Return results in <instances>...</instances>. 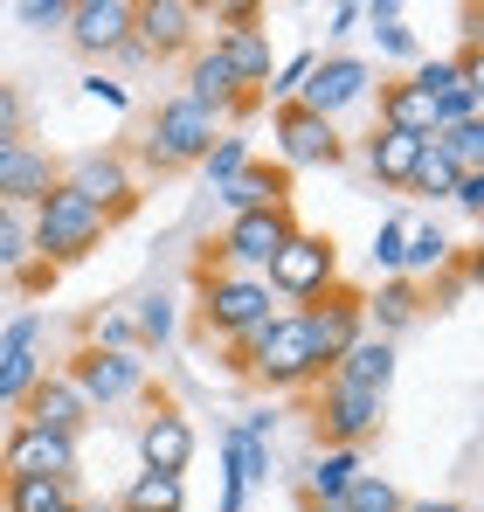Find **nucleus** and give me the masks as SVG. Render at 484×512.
<instances>
[{
  "instance_id": "nucleus-33",
  "label": "nucleus",
  "mask_w": 484,
  "mask_h": 512,
  "mask_svg": "<svg viewBox=\"0 0 484 512\" xmlns=\"http://www.w3.org/2000/svg\"><path fill=\"white\" fill-rule=\"evenodd\" d=\"M436 146H443V160L457 167V180H464V173H484V118H471V125H443Z\"/></svg>"
},
{
  "instance_id": "nucleus-48",
  "label": "nucleus",
  "mask_w": 484,
  "mask_h": 512,
  "mask_svg": "<svg viewBox=\"0 0 484 512\" xmlns=\"http://www.w3.org/2000/svg\"><path fill=\"white\" fill-rule=\"evenodd\" d=\"M402 512H471V506H457V499H415V506H402Z\"/></svg>"
},
{
  "instance_id": "nucleus-14",
  "label": "nucleus",
  "mask_w": 484,
  "mask_h": 512,
  "mask_svg": "<svg viewBox=\"0 0 484 512\" xmlns=\"http://www.w3.org/2000/svg\"><path fill=\"white\" fill-rule=\"evenodd\" d=\"M194 0H132V42L146 56H194Z\"/></svg>"
},
{
  "instance_id": "nucleus-37",
  "label": "nucleus",
  "mask_w": 484,
  "mask_h": 512,
  "mask_svg": "<svg viewBox=\"0 0 484 512\" xmlns=\"http://www.w3.org/2000/svg\"><path fill=\"white\" fill-rule=\"evenodd\" d=\"M90 346H104V353H146L132 312H97V319H90Z\"/></svg>"
},
{
  "instance_id": "nucleus-6",
  "label": "nucleus",
  "mask_w": 484,
  "mask_h": 512,
  "mask_svg": "<svg viewBox=\"0 0 484 512\" xmlns=\"http://www.w3.org/2000/svg\"><path fill=\"white\" fill-rule=\"evenodd\" d=\"M291 236H298V215H291V208L229 215V229H222V243H215V270H249V277H263L270 256L284 250Z\"/></svg>"
},
{
  "instance_id": "nucleus-36",
  "label": "nucleus",
  "mask_w": 484,
  "mask_h": 512,
  "mask_svg": "<svg viewBox=\"0 0 484 512\" xmlns=\"http://www.w3.org/2000/svg\"><path fill=\"white\" fill-rule=\"evenodd\" d=\"M35 263V250H28V215H0V277H21Z\"/></svg>"
},
{
  "instance_id": "nucleus-3",
  "label": "nucleus",
  "mask_w": 484,
  "mask_h": 512,
  "mask_svg": "<svg viewBox=\"0 0 484 512\" xmlns=\"http://www.w3.org/2000/svg\"><path fill=\"white\" fill-rule=\"evenodd\" d=\"M194 312H201V326L215 333V340L229 346L242 340L249 326H263L270 312H277V298H270V284L263 277H249V270H201L194 277Z\"/></svg>"
},
{
  "instance_id": "nucleus-22",
  "label": "nucleus",
  "mask_w": 484,
  "mask_h": 512,
  "mask_svg": "<svg viewBox=\"0 0 484 512\" xmlns=\"http://www.w3.org/2000/svg\"><path fill=\"white\" fill-rule=\"evenodd\" d=\"M215 201L229 208V215H256V208H291V180H284V167H249L229 180V187H215Z\"/></svg>"
},
{
  "instance_id": "nucleus-28",
  "label": "nucleus",
  "mask_w": 484,
  "mask_h": 512,
  "mask_svg": "<svg viewBox=\"0 0 484 512\" xmlns=\"http://www.w3.org/2000/svg\"><path fill=\"white\" fill-rule=\"evenodd\" d=\"M450 263V236L436 229V222H408L402 236V277L415 284V277H429V270H443Z\"/></svg>"
},
{
  "instance_id": "nucleus-45",
  "label": "nucleus",
  "mask_w": 484,
  "mask_h": 512,
  "mask_svg": "<svg viewBox=\"0 0 484 512\" xmlns=\"http://www.w3.org/2000/svg\"><path fill=\"white\" fill-rule=\"evenodd\" d=\"M450 201H457L464 215H484V173H464V180L450 187Z\"/></svg>"
},
{
  "instance_id": "nucleus-47",
  "label": "nucleus",
  "mask_w": 484,
  "mask_h": 512,
  "mask_svg": "<svg viewBox=\"0 0 484 512\" xmlns=\"http://www.w3.org/2000/svg\"><path fill=\"white\" fill-rule=\"evenodd\" d=\"M242 436H256V443H270V436H277V416H270V409H263V416H249V423H242Z\"/></svg>"
},
{
  "instance_id": "nucleus-24",
  "label": "nucleus",
  "mask_w": 484,
  "mask_h": 512,
  "mask_svg": "<svg viewBox=\"0 0 484 512\" xmlns=\"http://www.w3.org/2000/svg\"><path fill=\"white\" fill-rule=\"evenodd\" d=\"M215 49H222V63L242 77V90L270 84V28H229V35H215Z\"/></svg>"
},
{
  "instance_id": "nucleus-12",
  "label": "nucleus",
  "mask_w": 484,
  "mask_h": 512,
  "mask_svg": "<svg viewBox=\"0 0 484 512\" xmlns=\"http://www.w3.org/2000/svg\"><path fill=\"white\" fill-rule=\"evenodd\" d=\"M367 90H374V70H367L360 56H319L312 77H305V90H298V104H305L312 118L332 125V118H339L346 104H360Z\"/></svg>"
},
{
  "instance_id": "nucleus-27",
  "label": "nucleus",
  "mask_w": 484,
  "mask_h": 512,
  "mask_svg": "<svg viewBox=\"0 0 484 512\" xmlns=\"http://www.w3.org/2000/svg\"><path fill=\"white\" fill-rule=\"evenodd\" d=\"M118 512H187V478H160V471H139L125 485Z\"/></svg>"
},
{
  "instance_id": "nucleus-31",
  "label": "nucleus",
  "mask_w": 484,
  "mask_h": 512,
  "mask_svg": "<svg viewBox=\"0 0 484 512\" xmlns=\"http://www.w3.org/2000/svg\"><path fill=\"white\" fill-rule=\"evenodd\" d=\"M408 499L381 478V471H360L353 485H346V499H332V506H312V512H402Z\"/></svg>"
},
{
  "instance_id": "nucleus-30",
  "label": "nucleus",
  "mask_w": 484,
  "mask_h": 512,
  "mask_svg": "<svg viewBox=\"0 0 484 512\" xmlns=\"http://www.w3.org/2000/svg\"><path fill=\"white\" fill-rule=\"evenodd\" d=\"M49 374V360H42V346H14V353H0V402L7 409H21L28 402V388Z\"/></svg>"
},
{
  "instance_id": "nucleus-9",
  "label": "nucleus",
  "mask_w": 484,
  "mask_h": 512,
  "mask_svg": "<svg viewBox=\"0 0 484 512\" xmlns=\"http://www.w3.org/2000/svg\"><path fill=\"white\" fill-rule=\"evenodd\" d=\"M388 416V395H367V388H346V381H325L319 388V429L325 443H339V450H360L374 429Z\"/></svg>"
},
{
  "instance_id": "nucleus-13",
  "label": "nucleus",
  "mask_w": 484,
  "mask_h": 512,
  "mask_svg": "<svg viewBox=\"0 0 484 512\" xmlns=\"http://www.w3.org/2000/svg\"><path fill=\"white\" fill-rule=\"evenodd\" d=\"M270 132L284 146V167H339V153H346V139L325 118H312L305 104H277L270 111Z\"/></svg>"
},
{
  "instance_id": "nucleus-32",
  "label": "nucleus",
  "mask_w": 484,
  "mask_h": 512,
  "mask_svg": "<svg viewBox=\"0 0 484 512\" xmlns=\"http://www.w3.org/2000/svg\"><path fill=\"white\" fill-rule=\"evenodd\" d=\"M360 21H367V35L381 42V56H395V63H415V35L402 28V7H395V0H374V7H360Z\"/></svg>"
},
{
  "instance_id": "nucleus-16",
  "label": "nucleus",
  "mask_w": 484,
  "mask_h": 512,
  "mask_svg": "<svg viewBox=\"0 0 484 512\" xmlns=\"http://www.w3.org/2000/svg\"><path fill=\"white\" fill-rule=\"evenodd\" d=\"M194 423L180 416V409H153L146 423H139V457H146V471H160V478H187V464H194Z\"/></svg>"
},
{
  "instance_id": "nucleus-34",
  "label": "nucleus",
  "mask_w": 484,
  "mask_h": 512,
  "mask_svg": "<svg viewBox=\"0 0 484 512\" xmlns=\"http://www.w3.org/2000/svg\"><path fill=\"white\" fill-rule=\"evenodd\" d=\"M242 167H249V139H242V132H222V139L201 153V167H194V173H201V180H208V194H215V187H229Z\"/></svg>"
},
{
  "instance_id": "nucleus-39",
  "label": "nucleus",
  "mask_w": 484,
  "mask_h": 512,
  "mask_svg": "<svg viewBox=\"0 0 484 512\" xmlns=\"http://www.w3.org/2000/svg\"><path fill=\"white\" fill-rule=\"evenodd\" d=\"M402 236H408V222H402V215H388L381 236H374V270H381V277H402Z\"/></svg>"
},
{
  "instance_id": "nucleus-10",
  "label": "nucleus",
  "mask_w": 484,
  "mask_h": 512,
  "mask_svg": "<svg viewBox=\"0 0 484 512\" xmlns=\"http://www.w3.org/2000/svg\"><path fill=\"white\" fill-rule=\"evenodd\" d=\"M0 478H63V485H70V478H77V443L14 423V436L0 443Z\"/></svg>"
},
{
  "instance_id": "nucleus-44",
  "label": "nucleus",
  "mask_w": 484,
  "mask_h": 512,
  "mask_svg": "<svg viewBox=\"0 0 484 512\" xmlns=\"http://www.w3.org/2000/svg\"><path fill=\"white\" fill-rule=\"evenodd\" d=\"M215 21H222V35H229V28H256V21H263V7H256V0H222V7H215Z\"/></svg>"
},
{
  "instance_id": "nucleus-15",
  "label": "nucleus",
  "mask_w": 484,
  "mask_h": 512,
  "mask_svg": "<svg viewBox=\"0 0 484 512\" xmlns=\"http://www.w3.org/2000/svg\"><path fill=\"white\" fill-rule=\"evenodd\" d=\"M180 97H194L201 111H215V118L229 125L236 111H249V97H256V90H242V77L222 63V49L208 42V49H194V56H187V90H180Z\"/></svg>"
},
{
  "instance_id": "nucleus-40",
  "label": "nucleus",
  "mask_w": 484,
  "mask_h": 512,
  "mask_svg": "<svg viewBox=\"0 0 484 512\" xmlns=\"http://www.w3.org/2000/svg\"><path fill=\"white\" fill-rule=\"evenodd\" d=\"M83 97H90V104H104V111H125V104H132V90L118 84V77H104V70H90V77H83Z\"/></svg>"
},
{
  "instance_id": "nucleus-8",
  "label": "nucleus",
  "mask_w": 484,
  "mask_h": 512,
  "mask_svg": "<svg viewBox=\"0 0 484 512\" xmlns=\"http://www.w3.org/2000/svg\"><path fill=\"white\" fill-rule=\"evenodd\" d=\"M298 319H305V346H312L319 374H325V367H332V360H339L353 340H360V333H367V312H360V291H353V284H332V291H325V298H312Z\"/></svg>"
},
{
  "instance_id": "nucleus-17",
  "label": "nucleus",
  "mask_w": 484,
  "mask_h": 512,
  "mask_svg": "<svg viewBox=\"0 0 484 512\" xmlns=\"http://www.w3.org/2000/svg\"><path fill=\"white\" fill-rule=\"evenodd\" d=\"M63 35L77 42L83 56H118L132 42V0H77Z\"/></svg>"
},
{
  "instance_id": "nucleus-4",
  "label": "nucleus",
  "mask_w": 484,
  "mask_h": 512,
  "mask_svg": "<svg viewBox=\"0 0 484 512\" xmlns=\"http://www.w3.org/2000/svg\"><path fill=\"white\" fill-rule=\"evenodd\" d=\"M215 139H222V118L201 111L194 97H160L153 118H146V160H153L160 173L201 167V153H208Z\"/></svg>"
},
{
  "instance_id": "nucleus-41",
  "label": "nucleus",
  "mask_w": 484,
  "mask_h": 512,
  "mask_svg": "<svg viewBox=\"0 0 484 512\" xmlns=\"http://www.w3.org/2000/svg\"><path fill=\"white\" fill-rule=\"evenodd\" d=\"M21 21L42 28V35L49 28H70V0H21Z\"/></svg>"
},
{
  "instance_id": "nucleus-5",
  "label": "nucleus",
  "mask_w": 484,
  "mask_h": 512,
  "mask_svg": "<svg viewBox=\"0 0 484 512\" xmlns=\"http://www.w3.org/2000/svg\"><path fill=\"white\" fill-rule=\"evenodd\" d=\"M263 284H270V298H291V312H305L312 298H325V291L339 284V250H332V236H312V229H298L284 250L270 256Z\"/></svg>"
},
{
  "instance_id": "nucleus-46",
  "label": "nucleus",
  "mask_w": 484,
  "mask_h": 512,
  "mask_svg": "<svg viewBox=\"0 0 484 512\" xmlns=\"http://www.w3.org/2000/svg\"><path fill=\"white\" fill-rule=\"evenodd\" d=\"M353 28H360V7H353V0H339V7L325 14V35H353Z\"/></svg>"
},
{
  "instance_id": "nucleus-38",
  "label": "nucleus",
  "mask_w": 484,
  "mask_h": 512,
  "mask_svg": "<svg viewBox=\"0 0 484 512\" xmlns=\"http://www.w3.org/2000/svg\"><path fill=\"white\" fill-rule=\"evenodd\" d=\"M139 346H160V340H173V298H160V291H146L139 298Z\"/></svg>"
},
{
  "instance_id": "nucleus-20",
  "label": "nucleus",
  "mask_w": 484,
  "mask_h": 512,
  "mask_svg": "<svg viewBox=\"0 0 484 512\" xmlns=\"http://www.w3.org/2000/svg\"><path fill=\"white\" fill-rule=\"evenodd\" d=\"M325 381H346V388H367V395H388V381H395V340H381V333H360V340L346 346L332 367H325Z\"/></svg>"
},
{
  "instance_id": "nucleus-1",
  "label": "nucleus",
  "mask_w": 484,
  "mask_h": 512,
  "mask_svg": "<svg viewBox=\"0 0 484 512\" xmlns=\"http://www.w3.org/2000/svg\"><path fill=\"white\" fill-rule=\"evenodd\" d=\"M229 367L249 374V381H263V388H277V395L325 381L312 346H305V319H298V312H270L263 326H249L242 340H229Z\"/></svg>"
},
{
  "instance_id": "nucleus-42",
  "label": "nucleus",
  "mask_w": 484,
  "mask_h": 512,
  "mask_svg": "<svg viewBox=\"0 0 484 512\" xmlns=\"http://www.w3.org/2000/svg\"><path fill=\"white\" fill-rule=\"evenodd\" d=\"M21 125H28V104H21V90L0 84V139H21Z\"/></svg>"
},
{
  "instance_id": "nucleus-18",
  "label": "nucleus",
  "mask_w": 484,
  "mask_h": 512,
  "mask_svg": "<svg viewBox=\"0 0 484 512\" xmlns=\"http://www.w3.org/2000/svg\"><path fill=\"white\" fill-rule=\"evenodd\" d=\"M63 173H56V160L42 153V146H7V160H0V208H14V215H28L49 187H56Z\"/></svg>"
},
{
  "instance_id": "nucleus-29",
  "label": "nucleus",
  "mask_w": 484,
  "mask_h": 512,
  "mask_svg": "<svg viewBox=\"0 0 484 512\" xmlns=\"http://www.w3.org/2000/svg\"><path fill=\"white\" fill-rule=\"evenodd\" d=\"M0 499H7V512H63L77 492L63 478H0Z\"/></svg>"
},
{
  "instance_id": "nucleus-11",
  "label": "nucleus",
  "mask_w": 484,
  "mask_h": 512,
  "mask_svg": "<svg viewBox=\"0 0 484 512\" xmlns=\"http://www.w3.org/2000/svg\"><path fill=\"white\" fill-rule=\"evenodd\" d=\"M63 187L77 194V201H90L97 215H132V201H139V180H132V167L118 160V153H83L77 167L63 173Z\"/></svg>"
},
{
  "instance_id": "nucleus-7",
  "label": "nucleus",
  "mask_w": 484,
  "mask_h": 512,
  "mask_svg": "<svg viewBox=\"0 0 484 512\" xmlns=\"http://www.w3.org/2000/svg\"><path fill=\"white\" fill-rule=\"evenodd\" d=\"M70 388L83 395V409H111V402H125V395H139V381H146V360L139 353H104V346L83 340L70 353V374H63Z\"/></svg>"
},
{
  "instance_id": "nucleus-23",
  "label": "nucleus",
  "mask_w": 484,
  "mask_h": 512,
  "mask_svg": "<svg viewBox=\"0 0 484 512\" xmlns=\"http://www.w3.org/2000/svg\"><path fill=\"white\" fill-rule=\"evenodd\" d=\"M381 125H388V132H408V139H436V132H443V125H436V97H422L408 77L381 90Z\"/></svg>"
},
{
  "instance_id": "nucleus-50",
  "label": "nucleus",
  "mask_w": 484,
  "mask_h": 512,
  "mask_svg": "<svg viewBox=\"0 0 484 512\" xmlns=\"http://www.w3.org/2000/svg\"><path fill=\"white\" fill-rule=\"evenodd\" d=\"M7 146H21V139H0V160H7Z\"/></svg>"
},
{
  "instance_id": "nucleus-43",
  "label": "nucleus",
  "mask_w": 484,
  "mask_h": 512,
  "mask_svg": "<svg viewBox=\"0 0 484 512\" xmlns=\"http://www.w3.org/2000/svg\"><path fill=\"white\" fill-rule=\"evenodd\" d=\"M14 346H42V312H21V319L0 333V353H14Z\"/></svg>"
},
{
  "instance_id": "nucleus-26",
  "label": "nucleus",
  "mask_w": 484,
  "mask_h": 512,
  "mask_svg": "<svg viewBox=\"0 0 484 512\" xmlns=\"http://www.w3.org/2000/svg\"><path fill=\"white\" fill-rule=\"evenodd\" d=\"M415 153H422V139H408V132H374L367 139V173L381 180V187H402L408 194V173H415Z\"/></svg>"
},
{
  "instance_id": "nucleus-25",
  "label": "nucleus",
  "mask_w": 484,
  "mask_h": 512,
  "mask_svg": "<svg viewBox=\"0 0 484 512\" xmlns=\"http://www.w3.org/2000/svg\"><path fill=\"white\" fill-rule=\"evenodd\" d=\"M360 478V450H339V443H325L319 464L305 471V506H332V499H346V485Z\"/></svg>"
},
{
  "instance_id": "nucleus-21",
  "label": "nucleus",
  "mask_w": 484,
  "mask_h": 512,
  "mask_svg": "<svg viewBox=\"0 0 484 512\" xmlns=\"http://www.w3.org/2000/svg\"><path fill=\"white\" fill-rule=\"evenodd\" d=\"M360 312H367V333L395 340L402 326L422 319V284H408V277H381L374 291H360Z\"/></svg>"
},
{
  "instance_id": "nucleus-2",
  "label": "nucleus",
  "mask_w": 484,
  "mask_h": 512,
  "mask_svg": "<svg viewBox=\"0 0 484 512\" xmlns=\"http://www.w3.org/2000/svg\"><path fill=\"white\" fill-rule=\"evenodd\" d=\"M111 236V215H97L90 201H77L63 180L28 208V250L35 263H49V270H63V263H83V256L97 250Z\"/></svg>"
},
{
  "instance_id": "nucleus-49",
  "label": "nucleus",
  "mask_w": 484,
  "mask_h": 512,
  "mask_svg": "<svg viewBox=\"0 0 484 512\" xmlns=\"http://www.w3.org/2000/svg\"><path fill=\"white\" fill-rule=\"evenodd\" d=\"M63 512H104V506H83V499H70V506H63Z\"/></svg>"
},
{
  "instance_id": "nucleus-35",
  "label": "nucleus",
  "mask_w": 484,
  "mask_h": 512,
  "mask_svg": "<svg viewBox=\"0 0 484 512\" xmlns=\"http://www.w3.org/2000/svg\"><path fill=\"white\" fill-rule=\"evenodd\" d=\"M457 187V167L443 160V146L436 139H422V153H415V173H408V194H429V201H443Z\"/></svg>"
},
{
  "instance_id": "nucleus-19",
  "label": "nucleus",
  "mask_w": 484,
  "mask_h": 512,
  "mask_svg": "<svg viewBox=\"0 0 484 512\" xmlns=\"http://www.w3.org/2000/svg\"><path fill=\"white\" fill-rule=\"evenodd\" d=\"M21 423H28V429H49V436H70V443H77V429L90 423V409H83V395L63 381V374H42V381L28 388V402H21Z\"/></svg>"
}]
</instances>
